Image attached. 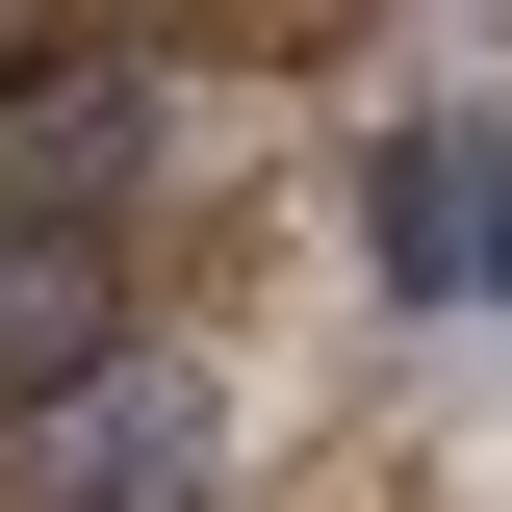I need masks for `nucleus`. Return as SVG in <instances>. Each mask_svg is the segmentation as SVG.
Masks as SVG:
<instances>
[{"label":"nucleus","instance_id":"nucleus-1","mask_svg":"<svg viewBox=\"0 0 512 512\" xmlns=\"http://www.w3.org/2000/svg\"><path fill=\"white\" fill-rule=\"evenodd\" d=\"M359 256H384V308H512V128L487 103H410L359 154Z\"/></svg>","mask_w":512,"mask_h":512},{"label":"nucleus","instance_id":"nucleus-2","mask_svg":"<svg viewBox=\"0 0 512 512\" xmlns=\"http://www.w3.org/2000/svg\"><path fill=\"white\" fill-rule=\"evenodd\" d=\"M0 487H26V512H205V384L180 359H103L77 410H26Z\"/></svg>","mask_w":512,"mask_h":512},{"label":"nucleus","instance_id":"nucleus-3","mask_svg":"<svg viewBox=\"0 0 512 512\" xmlns=\"http://www.w3.org/2000/svg\"><path fill=\"white\" fill-rule=\"evenodd\" d=\"M128 154H154V77H128V52H52L26 128H0V231H103Z\"/></svg>","mask_w":512,"mask_h":512},{"label":"nucleus","instance_id":"nucleus-4","mask_svg":"<svg viewBox=\"0 0 512 512\" xmlns=\"http://www.w3.org/2000/svg\"><path fill=\"white\" fill-rule=\"evenodd\" d=\"M128 359V256L103 231H0V410H77Z\"/></svg>","mask_w":512,"mask_h":512}]
</instances>
